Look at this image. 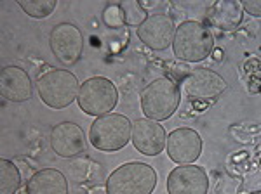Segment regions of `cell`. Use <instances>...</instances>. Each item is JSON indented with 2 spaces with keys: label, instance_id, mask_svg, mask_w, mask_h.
Wrapping results in <instances>:
<instances>
[{
  "label": "cell",
  "instance_id": "16",
  "mask_svg": "<svg viewBox=\"0 0 261 194\" xmlns=\"http://www.w3.org/2000/svg\"><path fill=\"white\" fill-rule=\"evenodd\" d=\"M244 9L241 2L225 0V2H214L207 9V19L213 26L220 28L221 31H233L242 23Z\"/></svg>",
  "mask_w": 261,
  "mask_h": 194
},
{
  "label": "cell",
  "instance_id": "13",
  "mask_svg": "<svg viewBox=\"0 0 261 194\" xmlns=\"http://www.w3.org/2000/svg\"><path fill=\"white\" fill-rule=\"evenodd\" d=\"M50 147L61 158H75L86 151L84 130L73 121H61L50 132Z\"/></svg>",
  "mask_w": 261,
  "mask_h": 194
},
{
  "label": "cell",
  "instance_id": "22",
  "mask_svg": "<svg viewBox=\"0 0 261 194\" xmlns=\"http://www.w3.org/2000/svg\"><path fill=\"white\" fill-rule=\"evenodd\" d=\"M242 9L247 14L254 16V18H261V0H242Z\"/></svg>",
  "mask_w": 261,
  "mask_h": 194
},
{
  "label": "cell",
  "instance_id": "6",
  "mask_svg": "<svg viewBox=\"0 0 261 194\" xmlns=\"http://www.w3.org/2000/svg\"><path fill=\"white\" fill-rule=\"evenodd\" d=\"M79 108L89 116H105L119 103V92L112 80L105 77H92L81 85L77 97Z\"/></svg>",
  "mask_w": 261,
  "mask_h": 194
},
{
  "label": "cell",
  "instance_id": "15",
  "mask_svg": "<svg viewBox=\"0 0 261 194\" xmlns=\"http://www.w3.org/2000/svg\"><path fill=\"white\" fill-rule=\"evenodd\" d=\"M27 194H70L68 180L56 168H44L28 180Z\"/></svg>",
  "mask_w": 261,
  "mask_h": 194
},
{
  "label": "cell",
  "instance_id": "20",
  "mask_svg": "<svg viewBox=\"0 0 261 194\" xmlns=\"http://www.w3.org/2000/svg\"><path fill=\"white\" fill-rule=\"evenodd\" d=\"M120 6L125 14V24L129 26H141L148 18V12L143 9L140 2H120Z\"/></svg>",
  "mask_w": 261,
  "mask_h": 194
},
{
  "label": "cell",
  "instance_id": "21",
  "mask_svg": "<svg viewBox=\"0 0 261 194\" xmlns=\"http://www.w3.org/2000/svg\"><path fill=\"white\" fill-rule=\"evenodd\" d=\"M103 23L107 24L108 28H113V29L125 26V14L120 4H110V6L105 7Z\"/></svg>",
  "mask_w": 261,
  "mask_h": 194
},
{
  "label": "cell",
  "instance_id": "10",
  "mask_svg": "<svg viewBox=\"0 0 261 194\" xmlns=\"http://www.w3.org/2000/svg\"><path fill=\"white\" fill-rule=\"evenodd\" d=\"M167 156L176 165H193L200 158L202 139L199 132L188 126L176 128L167 136Z\"/></svg>",
  "mask_w": 261,
  "mask_h": 194
},
{
  "label": "cell",
  "instance_id": "1",
  "mask_svg": "<svg viewBox=\"0 0 261 194\" xmlns=\"http://www.w3.org/2000/svg\"><path fill=\"white\" fill-rule=\"evenodd\" d=\"M214 49L213 33L205 24L199 21H185L176 28L172 50L178 61L183 62H200Z\"/></svg>",
  "mask_w": 261,
  "mask_h": 194
},
{
  "label": "cell",
  "instance_id": "3",
  "mask_svg": "<svg viewBox=\"0 0 261 194\" xmlns=\"http://www.w3.org/2000/svg\"><path fill=\"white\" fill-rule=\"evenodd\" d=\"M157 185L153 167L141 161L124 163L107 179V194H151Z\"/></svg>",
  "mask_w": 261,
  "mask_h": 194
},
{
  "label": "cell",
  "instance_id": "23",
  "mask_svg": "<svg viewBox=\"0 0 261 194\" xmlns=\"http://www.w3.org/2000/svg\"><path fill=\"white\" fill-rule=\"evenodd\" d=\"M247 194H261V191H251V192H247Z\"/></svg>",
  "mask_w": 261,
  "mask_h": 194
},
{
  "label": "cell",
  "instance_id": "19",
  "mask_svg": "<svg viewBox=\"0 0 261 194\" xmlns=\"http://www.w3.org/2000/svg\"><path fill=\"white\" fill-rule=\"evenodd\" d=\"M242 189V179L230 174L218 175L216 182H214L213 194H241Z\"/></svg>",
  "mask_w": 261,
  "mask_h": 194
},
{
  "label": "cell",
  "instance_id": "5",
  "mask_svg": "<svg viewBox=\"0 0 261 194\" xmlns=\"http://www.w3.org/2000/svg\"><path fill=\"white\" fill-rule=\"evenodd\" d=\"M37 88L42 103L53 109H65L68 108L73 101H77L79 80L71 71L66 70H49L37 80Z\"/></svg>",
  "mask_w": 261,
  "mask_h": 194
},
{
  "label": "cell",
  "instance_id": "7",
  "mask_svg": "<svg viewBox=\"0 0 261 194\" xmlns=\"http://www.w3.org/2000/svg\"><path fill=\"white\" fill-rule=\"evenodd\" d=\"M49 45L54 57L65 66H71L81 59L84 50L82 31L71 23H60L49 35Z\"/></svg>",
  "mask_w": 261,
  "mask_h": 194
},
{
  "label": "cell",
  "instance_id": "8",
  "mask_svg": "<svg viewBox=\"0 0 261 194\" xmlns=\"http://www.w3.org/2000/svg\"><path fill=\"white\" fill-rule=\"evenodd\" d=\"M188 97L197 101H214L228 88L226 80L209 68H195L181 80Z\"/></svg>",
  "mask_w": 261,
  "mask_h": 194
},
{
  "label": "cell",
  "instance_id": "17",
  "mask_svg": "<svg viewBox=\"0 0 261 194\" xmlns=\"http://www.w3.org/2000/svg\"><path fill=\"white\" fill-rule=\"evenodd\" d=\"M21 187V174L9 159L0 161V194H16Z\"/></svg>",
  "mask_w": 261,
  "mask_h": 194
},
{
  "label": "cell",
  "instance_id": "9",
  "mask_svg": "<svg viewBox=\"0 0 261 194\" xmlns=\"http://www.w3.org/2000/svg\"><path fill=\"white\" fill-rule=\"evenodd\" d=\"M136 33L146 47L153 50H166L174 42L176 24L171 16L155 12V14H148L145 23L138 26Z\"/></svg>",
  "mask_w": 261,
  "mask_h": 194
},
{
  "label": "cell",
  "instance_id": "4",
  "mask_svg": "<svg viewBox=\"0 0 261 194\" xmlns=\"http://www.w3.org/2000/svg\"><path fill=\"white\" fill-rule=\"evenodd\" d=\"M133 123L127 116L119 113H108L92 121L89 128L91 144L105 153L120 151L130 142Z\"/></svg>",
  "mask_w": 261,
  "mask_h": 194
},
{
  "label": "cell",
  "instance_id": "11",
  "mask_svg": "<svg viewBox=\"0 0 261 194\" xmlns=\"http://www.w3.org/2000/svg\"><path fill=\"white\" fill-rule=\"evenodd\" d=\"M130 142L145 156H157L167 146V134L166 128L155 120L140 118L133 123V136Z\"/></svg>",
  "mask_w": 261,
  "mask_h": 194
},
{
  "label": "cell",
  "instance_id": "14",
  "mask_svg": "<svg viewBox=\"0 0 261 194\" xmlns=\"http://www.w3.org/2000/svg\"><path fill=\"white\" fill-rule=\"evenodd\" d=\"M32 80L18 66H6L0 71V94L11 103H24L32 97Z\"/></svg>",
  "mask_w": 261,
  "mask_h": 194
},
{
  "label": "cell",
  "instance_id": "18",
  "mask_svg": "<svg viewBox=\"0 0 261 194\" xmlns=\"http://www.w3.org/2000/svg\"><path fill=\"white\" fill-rule=\"evenodd\" d=\"M18 6L33 19H45L56 9V0H18Z\"/></svg>",
  "mask_w": 261,
  "mask_h": 194
},
{
  "label": "cell",
  "instance_id": "2",
  "mask_svg": "<svg viewBox=\"0 0 261 194\" xmlns=\"http://www.w3.org/2000/svg\"><path fill=\"white\" fill-rule=\"evenodd\" d=\"M141 111L148 120L164 121L171 118L181 103L179 85L169 77L150 82L141 92Z\"/></svg>",
  "mask_w": 261,
  "mask_h": 194
},
{
  "label": "cell",
  "instance_id": "12",
  "mask_svg": "<svg viewBox=\"0 0 261 194\" xmlns=\"http://www.w3.org/2000/svg\"><path fill=\"white\" fill-rule=\"evenodd\" d=\"M209 177L202 167L178 165L167 177L169 194H207Z\"/></svg>",
  "mask_w": 261,
  "mask_h": 194
}]
</instances>
